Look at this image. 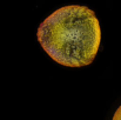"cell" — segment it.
<instances>
[{
	"label": "cell",
	"instance_id": "cell-1",
	"mask_svg": "<svg viewBox=\"0 0 121 120\" xmlns=\"http://www.w3.org/2000/svg\"><path fill=\"white\" fill-rule=\"evenodd\" d=\"M43 51L66 67H83L93 62L101 44L100 22L91 8L64 6L40 24L37 32Z\"/></svg>",
	"mask_w": 121,
	"mask_h": 120
},
{
	"label": "cell",
	"instance_id": "cell-2",
	"mask_svg": "<svg viewBox=\"0 0 121 120\" xmlns=\"http://www.w3.org/2000/svg\"><path fill=\"white\" fill-rule=\"evenodd\" d=\"M112 120H121V105L119 106V108L115 111V113H114Z\"/></svg>",
	"mask_w": 121,
	"mask_h": 120
}]
</instances>
